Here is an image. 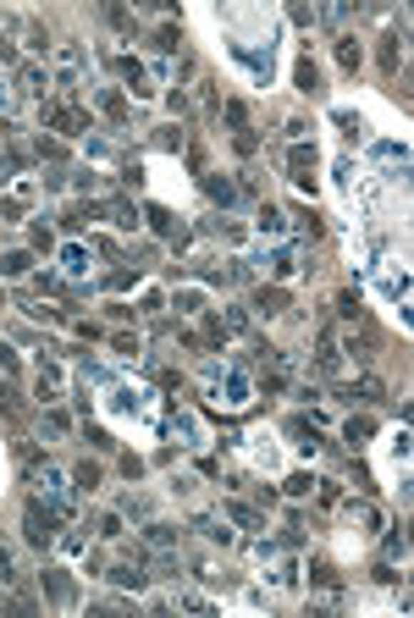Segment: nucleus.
Returning a JSON list of instances; mask_svg holds the SVG:
<instances>
[{
  "mask_svg": "<svg viewBox=\"0 0 414 618\" xmlns=\"http://www.w3.org/2000/svg\"><path fill=\"white\" fill-rule=\"evenodd\" d=\"M149 221H155V232H177V221H171V210H149ZM183 238V232H177Z\"/></svg>",
  "mask_w": 414,
  "mask_h": 618,
  "instance_id": "20",
  "label": "nucleus"
},
{
  "mask_svg": "<svg viewBox=\"0 0 414 618\" xmlns=\"http://www.w3.org/2000/svg\"><path fill=\"white\" fill-rule=\"evenodd\" d=\"M17 464H22V470H39V453H34V442H17Z\"/></svg>",
  "mask_w": 414,
  "mask_h": 618,
  "instance_id": "21",
  "label": "nucleus"
},
{
  "mask_svg": "<svg viewBox=\"0 0 414 618\" xmlns=\"http://www.w3.org/2000/svg\"><path fill=\"white\" fill-rule=\"evenodd\" d=\"M353 442V447H359V442H365V436H370V420H348V431H343Z\"/></svg>",
  "mask_w": 414,
  "mask_h": 618,
  "instance_id": "23",
  "label": "nucleus"
},
{
  "mask_svg": "<svg viewBox=\"0 0 414 618\" xmlns=\"http://www.w3.org/2000/svg\"><path fill=\"white\" fill-rule=\"evenodd\" d=\"M44 585H50V597H56V602H72V579H66L61 569H50V574H44Z\"/></svg>",
  "mask_w": 414,
  "mask_h": 618,
  "instance_id": "8",
  "label": "nucleus"
},
{
  "mask_svg": "<svg viewBox=\"0 0 414 618\" xmlns=\"http://www.w3.org/2000/svg\"><path fill=\"white\" fill-rule=\"evenodd\" d=\"M44 127H56V133H89V111H78V105H50L44 111Z\"/></svg>",
  "mask_w": 414,
  "mask_h": 618,
  "instance_id": "2",
  "label": "nucleus"
},
{
  "mask_svg": "<svg viewBox=\"0 0 414 618\" xmlns=\"http://www.w3.org/2000/svg\"><path fill=\"white\" fill-rule=\"evenodd\" d=\"M337 61L353 72V66H359V44H353V39H337Z\"/></svg>",
  "mask_w": 414,
  "mask_h": 618,
  "instance_id": "16",
  "label": "nucleus"
},
{
  "mask_svg": "<svg viewBox=\"0 0 414 618\" xmlns=\"http://www.w3.org/2000/svg\"><path fill=\"white\" fill-rule=\"evenodd\" d=\"M0 270L6 276H28V254H0Z\"/></svg>",
  "mask_w": 414,
  "mask_h": 618,
  "instance_id": "14",
  "label": "nucleus"
},
{
  "mask_svg": "<svg viewBox=\"0 0 414 618\" xmlns=\"http://www.w3.org/2000/svg\"><path fill=\"white\" fill-rule=\"evenodd\" d=\"M375 397H381V381H375V375H365V381H359V403H375Z\"/></svg>",
  "mask_w": 414,
  "mask_h": 618,
  "instance_id": "22",
  "label": "nucleus"
},
{
  "mask_svg": "<svg viewBox=\"0 0 414 618\" xmlns=\"http://www.w3.org/2000/svg\"><path fill=\"white\" fill-rule=\"evenodd\" d=\"M72 480H78L83 492H94V486H100V470H94V464H78V470H72Z\"/></svg>",
  "mask_w": 414,
  "mask_h": 618,
  "instance_id": "15",
  "label": "nucleus"
},
{
  "mask_svg": "<svg viewBox=\"0 0 414 618\" xmlns=\"http://www.w3.org/2000/svg\"><path fill=\"white\" fill-rule=\"evenodd\" d=\"M22 83H28V94H39V83H44V72H39V66H22Z\"/></svg>",
  "mask_w": 414,
  "mask_h": 618,
  "instance_id": "25",
  "label": "nucleus"
},
{
  "mask_svg": "<svg viewBox=\"0 0 414 618\" xmlns=\"http://www.w3.org/2000/svg\"><path fill=\"white\" fill-rule=\"evenodd\" d=\"M116 72H122V78L133 83V94H149V88H144V66L133 61V56H122V61H116Z\"/></svg>",
  "mask_w": 414,
  "mask_h": 618,
  "instance_id": "7",
  "label": "nucleus"
},
{
  "mask_svg": "<svg viewBox=\"0 0 414 618\" xmlns=\"http://www.w3.org/2000/svg\"><path fill=\"white\" fill-rule=\"evenodd\" d=\"M177 44H183V28H171V22H166L161 34H155V50H177Z\"/></svg>",
  "mask_w": 414,
  "mask_h": 618,
  "instance_id": "13",
  "label": "nucleus"
},
{
  "mask_svg": "<svg viewBox=\"0 0 414 618\" xmlns=\"http://www.w3.org/2000/svg\"><path fill=\"white\" fill-rule=\"evenodd\" d=\"M254 309H260V315H282V309H288V293L282 288H260L254 293Z\"/></svg>",
  "mask_w": 414,
  "mask_h": 618,
  "instance_id": "4",
  "label": "nucleus"
},
{
  "mask_svg": "<svg viewBox=\"0 0 414 618\" xmlns=\"http://www.w3.org/2000/svg\"><path fill=\"white\" fill-rule=\"evenodd\" d=\"M100 105H105V116H111V122H122V116H127L122 94H111V88H105V94H100Z\"/></svg>",
  "mask_w": 414,
  "mask_h": 618,
  "instance_id": "12",
  "label": "nucleus"
},
{
  "mask_svg": "<svg viewBox=\"0 0 414 618\" xmlns=\"http://www.w3.org/2000/svg\"><path fill=\"white\" fill-rule=\"evenodd\" d=\"M398 56H403V50H398V39L387 34V39H381V66H387V72H398Z\"/></svg>",
  "mask_w": 414,
  "mask_h": 618,
  "instance_id": "17",
  "label": "nucleus"
},
{
  "mask_svg": "<svg viewBox=\"0 0 414 618\" xmlns=\"http://www.w3.org/2000/svg\"><path fill=\"white\" fill-rule=\"evenodd\" d=\"M56 525H61V514H56V508H39V502H28V514H22V530H28V541H34V547H50V541H56Z\"/></svg>",
  "mask_w": 414,
  "mask_h": 618,
  "instance_id": "1",
  "label": "nucleus"
},
{
  "mask_svg": "<svg viewBox=\"0 0 414 618\" xmlns=\"http://www.w3.org/2000/svg\"><path fill=\"white\" fill-rule=\"evenodd\" d=\"M205 193L221 199V205H232V183H221V177H205Z\"/></svg>",
  "mask_w": 414,
  "mask_h": 618,
  "instance_id": "18",
  "label": "nucleus"
},
{
  "mask_svg": "<svg viewBox=\"0 0 414 618\" xmlns=\"http://www.w3.org/2000/svg\"><path fill=\"white\" fill-rule=\"evenodd\" d=\"M298 88H304V94H315V88H320V72H315V61H310V56L298 61Z\"/></svg>",
  "mask_w": 414,
  "mask_h": 618,
  "instance_id": "9",
  "label": "nucleus"
},
{
  "mask_svg": "<svg viewBox=\"0 0 414 618\" xmlns=\"http://www.w3.org/2000/svg\"><path fill=\"white\" fill-rule=\"evenodd\" d=\"M0 414H6L11 425H22V420H28V403H22V392L11 387V381H0Z\"/></svg>",
  "mask_w": 414,
  "mask_h": 618,
  "instance_id": "3",
  "label": "nucleus"
},
{
  "mask_svg": "<svg viewBox=\"0 0 414 618\" xmlns=\"http://www.w3.org/2000/svg\"><path fill=\"white\" fill-rule=\"evenodd\" d=\"M193 525H199V536H205V541H221V547H227V541H232V530H227V525H221V519H210V514H199V519H193Z\"/></svg>",
  "mask_w": 414,
  "mask_h": 618,
  "instance_id": "6",
  "label": "nucleus"
},
{
  "mask_svg": "<svg viewBox=\"0 0 414 618\" xmlns=\"http://www.w3.org/2000/svg\"><path fill=\"white\" fill-rule=\"evenodd\" d=\"M111 585H133V591H144V569H138V563H116V569H111Z\"/></svg>",
  "mask_w": 414,
  "mask_h": 618,
  "instance_id": "5",
  "label": "nucleus"
},
{
  "mask_svg": "<svg viewBox=\"0 0 414 618\" xmlns=\"http://www.w3.org/2000/svg\"><path fill=\"white\" fill-rule=\"evenodd\" d=\"M227 514H232V519H238V525H260V514H254V508H243V502H232Z\"/></svg>",
  "mask_w": 414,
  "mask_h": 618,
  "instance_id": "24",
  "label": "nucleus"
},
{
  "mask_svg": "<svg viewBox=\"0 0 414 618\" xmlns=\"http://www.w3.org/2000/svg\"><path fill=\"white\" fill-rule=\"evenodd\" d=\"M56 392H61V375H56V365H50V370L39 375V397H44V403H56Z\"/></svg>",
  "mask_w": 414,
  "mask_h": 618,
  "instance_id": "11",
  "label": "nucleus"
},
{
  "mask_svg": "<svg viewBox=\"0 0 414 618\" xmlns=\"http://www.w3.org/2000/svg\"><path fill=\"white\" fill-rule=\"evenodd\" d=\"M0 585H17V557L0 547Z\"/></svg>",
  "mask_w": 414,
  "mask_h": 618,
  "instance_id": "19",
  "label": "nucleus"
},
{
  "mask_svg": "<svg viewBox=\"0 0 414 618\" xmlns=\"http://www.w3.org/2000/svg\"><path fill=\"white\" fill-rule=\"evenodd\" d=\"M111 221H116V227H138V210L127 205V199H116V205H111Z\"/></svg>",
  "mask_w": 414,
  "mask_h": 618,
  "instance_id": "10",
  "label": "nucleus"
}]
</instances>
